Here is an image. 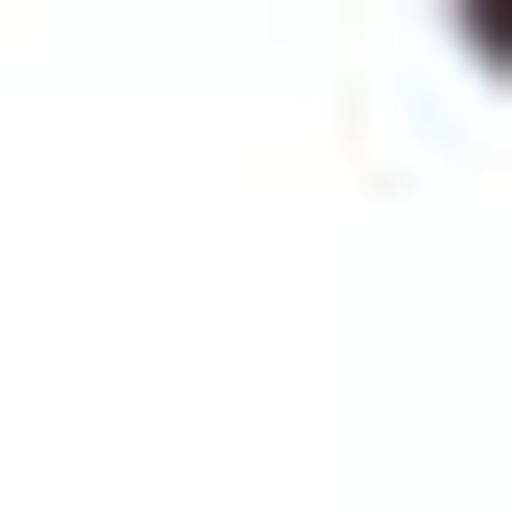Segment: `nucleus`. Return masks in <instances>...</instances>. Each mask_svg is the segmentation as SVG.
Listing matches in <instances>:
<instances>
[{"mask_svg":"<svg viewBox=\"0 0 512 512\" xmlns=\"http://www.w3.org/2000/svg\"><path fill=\"white\" fill-rule=\"evenodd\" d=\"M439 25H464V49H488V74H512V0H439Z\"/></svg>","mask_w":512,"mask_h":512,"instance_id":"f257e3e1","label":"nucleus"}]
</instances>
